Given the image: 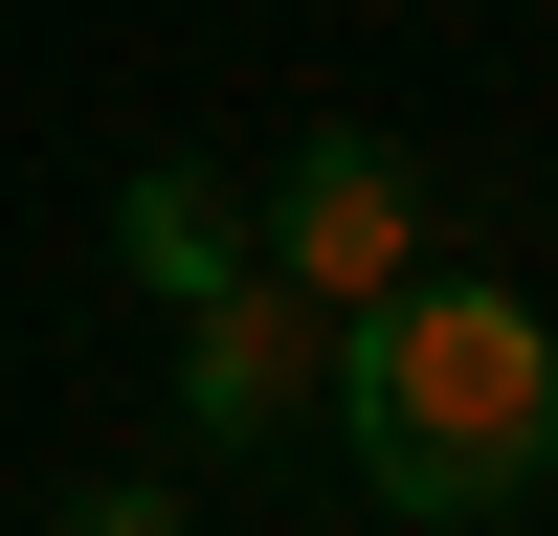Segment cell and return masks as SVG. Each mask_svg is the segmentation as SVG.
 Instances as JSON below:
<instances>
[{"label":"cell","instance_id":"1","mask_svg":"<svg viewBox=\"0 0 558 536\" xmlns=\"http://www.w3.org/2000/svg\"><path fill=\"white\" fill-rule=\"evenodd\" d=\"M336 447H357V491L425 514V536L514 514L558 470V336H536V291L514 268H402V291H357L336 313Z\"/></svg>","mask_w":558,"mask_h":536},{"label":"cell","instance_id":"2","mask_svg":"<svg viewBox=\"0 0 558 536\" xmlns=\"http://www.w3.org/2000/svg\"><path fill=\"white\" fill-rule=\"evenodd\" d=\"M246 246L291 268L313 313H357V291H402V268H425V157H402V134H291V179H268L246 202Z\"/></svg>","mask_w":558,"mask_h":536},{"label":"cell","instance_id":"3","mask_svg":"<svg viewBox=\"0 0 558 536\" xmlns=\"http://www.w3.org/2000/svg\"><path fill=\"white\" fill-rule=\"evenodd\" d=\"M313 402H336V313H313L291 268H246V291L179 313V425L202 447H291Z\"/></svg>","mask_w":558,"mask_h":536},{"label":"cell","instance_id":"4","mask_svg":"<svg viewBox=\"0 0 558 536\" xmlns=\"http://www.w3.org/2000/svg\"><path fill=\"white\" fill-rule=\"evenodd\" d=\"M112 268H134L157 313H202V291H246L268 246H246V202H223L202 157H134V179H112Z\"/></svg>","mask_w":558,"mask_h":536},{"label":"cell","instance_id":"5","mask_svg":"<svg viewBox=\"0 0 558 536\" xmlns=\"http://www.w3.org/2000/svg\"><path fill=\"white\" fill-rule=\"evenodd\" d=\"M45 536H179V491H157V470H89V491H68Z\"/></svg>","mask_w":558,"mask_h":536}]
</instances>
